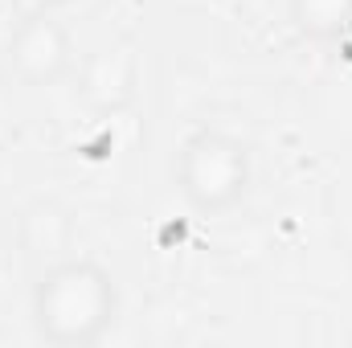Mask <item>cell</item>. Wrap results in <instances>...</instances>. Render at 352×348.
<instances>
[{"label":"cell","mask_w":352,"mask_h":348,"mask_svg":"<svg viewBox=\"0 0 352 348\" xmlns=\"http://www.w3.org/2000/svg\"><path fill=\"white\" fill-rule=\"evenodd\" d=\"M16 242L29 259H37L41 266L54 259H66L70 254V242H74V221L70 213L58 205V201H33L21 209L16 217Z\"/></svg>","instance_id":"obj_4"},{"label":"cell","mask_w":352,"mask_h":348,"mask_svg":"<svg viewBox=\"0 0 352 348\" xmlns=\"http://www.w3.org/2000/svg\"><path fill=\"white\" fill-rule=\"evenodd\" d=\"M287 12L299 37L332 50L344 25L352 21V0H287Z\"/></svg>","instance_id":"obj_5"},{"label":"cell","mask_w":352,"mask_h":348,"mask_svg":"<svg viewBox=\"0 0 352 348\" xmlns=\"http://www.w3.org/2000/svg\"><path fill=\"white\" fill-rule=\"evenodd\" d=\"M173 184L192 213H230L246 201L254 184V156L238 135L221 127H197L176 148Z\"/></svg>","instance_id":"obj_2"},{"label":"cell","mask_w":352,"mask_h":348,"mask_svg":"<svg viewBox=\"0 0 352 348\" xmlns=\"http://www.w3.org/2000/svg\"><path fill=\"white\" fill-rule=\"evenodd\" d=\"M332 50H336V58H340L344 66H352V21L344 25V33L336 37V45H332Z\"/></svg>","instance_id":"obj_7"},{"label":"cell","mask_w":352,"mask_h":348,"mask_svg":"<svg viewBox=\"0 0 352 348\" xmlns=\"http://www.w3.org/2000/svg\"><path fill=\"white\" fill-rule=\"evenodd\" d=\"M4 66L21 87H58L78 70V45L74 33L58 21V12L16 17L8 41H4Z\"/></svg>","instance_id":"obj_3"},{"label":"cell","mask_w":352,"mask_h":348,"mask_svg":"<svg viewBox=\"0 0 352 348\" xmlns=\"http://www.w3.org/2000/svg\"><path fill=\"white\" fill-rule=\"evenodd\" d=\"M119 307L115 274L87 254L45 262L29 291V324L50 348H94L115 328Z\"/></svg>","instance_id":"obj_1"},{"label":"cell","mask_w":352,"mask_h":348,"mask_svg":"<svg viewBox=\"0 0 352 348\" xmlns=\"http://www.w3.org/2000/svg\"><path fill=\"white\" fill-rule=\"evenodd\" d=\"M8 4H12L16 17H37V12H62L74 0H8Z\"/></svg>","instance_id":"obj_6"}]
</instances>
